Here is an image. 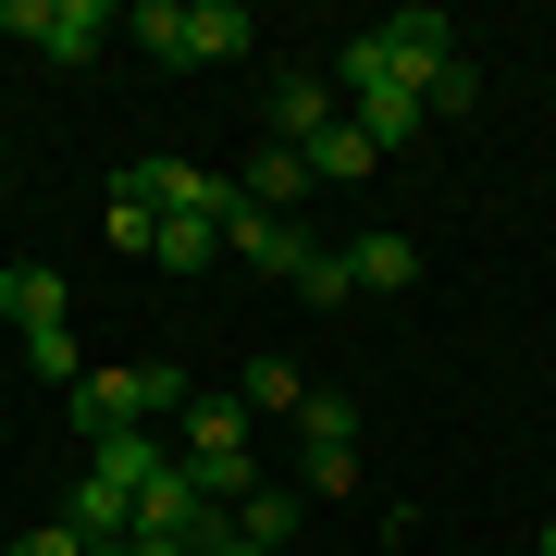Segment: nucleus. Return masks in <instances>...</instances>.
I'll return each mask as SVG.
<instances>
[{
  "instance_id": "13",
  "label": "nucleus",
  "mask_w": 556,
  "mask_h": 556,
  "mask_svg": "<svg viewBox=\"0 0 556 556\" xmlns=\"http://www.w3.org/2000/svg\"><path fill=\"white\" fill-rule=\"evenodd\" d=\"M346 273L371 285V298H408V285H420V236H358V248H346Z\"/></svg>"
},
{
  "instance_id": "7",
  "label": "nucleus",
  "mask_w": 556,
  "mask_h": 556,
  "mask_svg": "<svg viewBox=\"0 0 556 556\" xmlns=\"http://www.w3.org/2000/svg\"><path fill=\"white\" fill-rule=\"evenodd\" d=\"M0 309H13V334H25V346H38V334H75V298H62L50 260H0Z\"/></svg>"
},
{
  "instance_id": "12",
  "label": "nucleus",
  "mask_w": 556,
  "mask_h": 556,
  "mask_svg": "<svg viewBox=\"0 0 556 556\" xmlns=\"http://www.w3.org/2000/svg\"><path fill=\"white\" fill-rule=\"evenodd\" d=\"M137 420H149V408H137V371H87V383H75V433H87V445H100V433H137Z\"/></svg>"
},
{
  "instance_id": "11",
  "label": "nucleus",
  "mask_w": 556,
  "mask_h": 556,
  "mask_svg": "<svg viewBox=\"0 0 556 556\" xmlns=\"http://www.w3.org/2000/svg\"><path fill=\"white\" fill-rule=\"evenodd\" d=\"M309 396H321V383L298 371V358H248V383H236V408H248V420H298Z\"/></svg>"
},
{
  "instance_id": "8",
  "label": "nucleus",
  "mask_w": 556,
  "mask_h": 556,
  "mask_svg": "<svg viewBox=\"0 0 556 556\" xmlns=\"http://www.w3.org/2000/svg\"><path fill=\"white\" fill-rule=\"evenodd\" d=\"M383 50H396V75H408V87L457 75V25L433 13V0H408V13H383Z\"/></svg>"
},
{
  "instance_id": "4",
  "label": "nucleus",
  "mask_w": 556,
  "mask_h": 556,
  "mask_svg": "<svg viewBox=\"0 0 556 556\" xmlns=\"http://www.w3.org/2000/svg\"><path fill=\"white\" fill-rule=\"evenodd\" d=\"M124 199H149V211H186V223H236V199L248 186H223V174H199V161H124Z\"/></svg>"
},
{
  "instance_id": "20",
  "label": "nucleus",
  "mask_w": 556,
  "mask_h": 556,
  "mask_svg": "<svg viewBox=\"0 0 556 556\" xmlns=\"http://www.w3.org/2000/svg\"><path fill=\"white\" fill-rule=\"evenodd\" d=\"M211 556H285V544H260V532H223V544H211Z\"/></svg>"
},
{
  "instance_id": "19",
  "label": "nucleus",
  "mask_w": 556,
  "mask_h": 556,
  "mask_svg": "<svg viewBox=\"0 0 556 556\" xmlns=\"http://www.w3.org/2000/svg\"><path fill=\"white\" fill-rule=\"evenodd\" d=\"M0 556H87V532H75V519H50V532H25V544H0Z\"/></svg>"
},
{
  "instance_id": "6",
  "label": "nucleus",
  "mask_w": 556,
  "mask_h": 556,
  "mask_svg": "<svg viewBox=\"0 0 556 556\" xmlns=\"http://www.w3.org/2000/svg\"><path fill=\"white\" fill-rule=\"evenodd\" d=\"M223 248H236L248 273H273V285H309V260H321V236H309V223L248 211V199H236V223H223Z\"/></svg>"
},
{
  "instance_id": "15",
  "label": "nucleus",
  "mask_w": 556,
  "mask_h": 556,
  "mask_svg": "<svg viewBox=\"0 0 556 556\" xmlns=\"http://www.w3.org/2000/svg\"><path fill=\"white\" fill-rule=\"evenodd\" d=\"M298 199H309V161L298 149H260L248 161V211H285V223H298Z\"/></svg>"
},
{
  "instance_id": "1",
  "label": "nucleus",
  "mask_w": 556,
  "mask_h": 556,
  "mask_svg": "<svg viewBox=\"0 0 556 556\" xmlns=\"http://www.w3.org/2000/svg\"><path fill=\"white\" fill-rule=\"evenodd\" d=\"M124 38L186 75V62H236V50H260V25H248V0H137V13H124Z\"/></svg>"
},
{
  "instance_id": "10",
  "label": "nucleus",
  "mask_w": 556,
  "mask_h": 556,
  "mask_svg": "<svg viewBox=\"0 0 556 556\" xmlns=\"http://www.w3.org/2000/svg\"><path fill=\"white\" fill-rule=\"evenodd\" d=\"M298 161H309V186H358V174H383V149H371V124H358V112H334Z\"/></svg>"
},
{
  "instance_id": "2",
  "label": "nucleus",
  "mask_w": 556,
  "mask_h": 556,
  "mask_svg": "<svg viewBox=\"0 0 556 556\" xmlns=\"http://www.w3.org/2000/svg\"><path fill=\"white\" fill-rule=\"evenodd\" d=\"M0 38H38L50 62H87V50L124 38V13L112 0H0Z\"/></svg>"
},
{
  "instance_id": "3",
  "label": "nucleus",
  "mask_w": 556,
  "mask_h": 556,
  "mask_svg": "<svg viewBox=\"0 0 556 556\" xmlns=\"http://www.w3.org/2000/svg\"><path fill=\"white\" fill-rule=\"evenodd\" d=\"M346 482H358V408L309 396L298 408V495H346Z\"/></svg>"
},
{
  "instance_id": "18",
  "label": "nucleus",
  "mask_w": 556,
  "mask_h": 556,
  "mask_svg": "<svg viewBox=\"0 0 556 556\" xmlns=\"http://www.w3.org/2000/svg\"><path fill=\"white\" fill-rule=\"evenodd\" d=\"M298 298H309V309H346V298H358V273H346V248H321V260H309V285H298Z\"/></svg>"
},
{
  "instance_id": "16",
  "label": "nucleus",
  "mask_w": 556,
  "mask_h": 556,
  "mask_svg": "<svg viewBox=\"0 0 556 556\" xmlns=\"http://www.w3.org/2000/svg\"><path fill=\"white\" fill-rule=\"evenodd\" d=\"M298 507H309L298 482H260V495L236 507V532H260V544H285V532H298Z\"/></svg>"
},
{
  "instance_id": "9",
  "label": "nucleus",
  "mask_w": 556,
  "mask_h": 556,
  "mask_svg": "<svg viewBox=\"0 0 556 556\" xmlns=\"http://www.w3.org/2000/svg\"><path fill=\"white\" fill-rule=\"evenodd\" d=\"M87 470L124 482V495H149V482L174 470V433H149V420H137V433H100V445H87Z\"/></svg>"
},
{
  "instance_id": "17",
  "label": "nucleus",
  "mask_w": 556,
  "mask_h": 556,
  "mask_svg": "<svg viewBox=\"0 0 556 556\" xmlns=\"http://www.w3.org/2000/svg\"><path fill=\"white\" fill-rule=\"evenodd\" d=\"M137 408H149V420H186V408H199V383H186L174 358H149V371H137Z\"/></svg>"
},
{
  "instance_id": "5",
  "label": "nucleus",
  "mask_w": 556,
  "mask_h": 556,
  "mask_svg": "<svg viewBox=\"0 0 556 556\" xmlns=\"http://www.w3.org/2000/svg\"><path fill=\"white\" fill-rule=\"evenodd\" d=\"M321 124H334V75H309V62H273V75H260V149H309Z\"/></svg>"
},
{
  "instance_id": "14",
  "label": "nucleus",
  "mask_w": 556,
  "mask_h": 556,
  "mask_svg": "<svg viewBox=\"0 0 556 556\" xmlns=\"http://www.w3.org/2000/svg\"><path fill=\"white\" fill-rule=\"evenodd\" d=\"M149 260H161V273H211V260H223V223L161 211V223H149Z\"/></svg>"
},
{
  "instance_id": "21",
  "label": "nucleus",
  "mask_w": 556,
  "mask_h": 556,
  "mask_svg": "<svg viewBox=\"0 0 556 556\" xmlns=\"http://www.w3.org/2000/svg\"><path fill=\"white\" fill-rule=\"evenodd\" d=\"M532 556H556V519H544V544H532Z\"/></svg>"
}]
</instances>
